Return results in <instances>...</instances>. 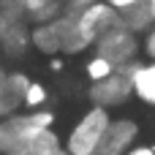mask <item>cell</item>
<instances>
[{
  "instance_id": "obj_1",
  "label": "cell",
  "mask_w": 155,
  "mask_h": 155,
  "mask_svg": "<svg viewBox=\"0 0 155 155\" xmlns=\"http://www.w3.org/2000/svg\"><path fill=\"white\" fill-rule=\"evenodd\" d=\"M33 46L44 54H79L90 44L79 33V16L60 14V16L33 27Z\"/></svg>"
},
{
  "instance_id": "obj_2",
  "label": "cell",
  "mask_w": 155,
  "mask_h": 155,
  "mask_svg": "<svg viewBox=\"0 0 155 155\" xmlns=\"http://www.w3.org/2000/svg\"><path fill=\"white\" fill-rule=\"evenodd\" d=\"M54 123V114L46 109H30L22 114H11L0 120V155H8L25 144H30L35 136L49 131Z\"/></svg>"
},
{
  "instance_id": "obj_3",
  "label": "cell",
  "mask_w": 155,
  "mask_h": 155,
  "mask_svg": "<svg viewBox=\"0 0 155 155\" xmlns=\"http://www.w3.org/2000/svg\"><path fill=\"white\" fill-rule=\"evenodd\" d=\"M109 125H112V117L106 109L93 106L90 112H84L68 134V142H65L68 155H98Z\"/></svg>"
},
{
  "instance_id": "obj_4",
  "label": "cell",
  "mask_w": 155,
  "mask_h": 155,
  "mask_svg": "<svg viewBox=\"0 0 155 155\" xmlns=\"http://www.w3.org/2000/svg\"><path fill=\"white\" fill-rule=\"evenodd\" d=\"M139 65H142V63H128V65L117 68L112 76H106V79H101V82H93V87H90V101H93V106L112 109V106L125 104V101L134 95V76H136Z\"/></svg>"
},
{
  "instance_id": "obj_5",
  "label": "cell",
  "mask_w": 155,
  "mask_h": 155,
  "mask_svg": "<svg viewBox=\"0 0 155 155\" xmlns=\"http://www.w3.org/2000/svg\"><path fill=\"white\" fill-rule=\"evenodd\" d=\"M79 16V33H82V38L90 44V46H95L106 33H112L114 27H123V19H120V11L114 8V5H109L106 0H98V3H93L90 8H84L82 14H76Z\"/></svg>"
},
{
  "instance_id": "obj_6",
  "label": "cell",
  "mask_w": 155,
  "mask_h": 155,
  "mask_svg": "<svg viewBox=\"0 0 155 155\" xmlns=\"http://www.w3.org/2000/svg\"><path fill=\"white\" fill-rule=\"evenodd\" d=\"M95 54L106 57L114 68H123L128 63H136V54H139L136 33H131L128 27H114L112 33H106L95 44Z\"/></svg>"
},
{
  "instance_id": "obj_7",
  "label": "cell",
  "mask_w": 155,
  "mask_h": 155,
  "mask_svg": "<svg viewBox=\"0 0 155 155\" xmlns=\"http://www.w3.org/2000/svg\"><path fill=\"white\" fill-rule=\"evenodd\" d=\"M33 22L27 16H5L0 14V49L8 57H22L27 46H33Z\"/></svg>"
},
{
  "instance_id": "obj_8",
  "label": "cell",
  "mask_w": 155,
  "mask_h": 155,
  "mask_svg": "<svg viewBox=\"0 0 155 155\" xmlns=\"http://www.w3.org/2000/svg\"><path fill=\"white\" fill-rule=\"evenodd\" d=\"M136 136H139V125L134 120H128V117L112 120V125L106 128V136L101 142L98 155H125V153H131Z\"/></svg>"
},
{
  "instance_id": "obj_9",
  "label": "cell",
  "mask_w": 155,
  "mask_h": 155,
  "mask_svg": "<svg viewBox=\"0 0 155 155\" xmlns=\"http://www.w3.org/2000/svg\"><path fill=\"white\" fill-rule=\"evenodd\" d=\"M30 82H33V79H27L22 71H8L5 82L0 84V120L16 114L19 109H25Z\"/></svg>"
},
{
  "instance_id": "obj_10",
  "label": "cell",
  "mask_w": 155,
  "mask_h": 155,
  "mask_svg": "<svg viewBox=\"0 0 155 155\" xmlns=\"http://www.w3.org/2000/svg\"><path fill=\"white\" fill-rule=\"evenodd\" d=\"M8 155H68V150L63 147L60 136L49 128L41 136H35L30 144H25V147H19V150H14V153H8Z\"/></svg>"
},
{
  "instance_id": "obj_11",
  "label": "cell",
  "mask_w": 155,
  "mask_h": 155,
  "mask_svg": "<svg viewBox=\"0 0 155 155\" xmlns=\"http://www.w3.org/2000/svg\"><path fill=\"white\" fill-rule=\"evenodd\" d=\"M120 19H123V27H128L131 33H150L155 25V16L153 11H150V3L144 0V3H136V5H131V8H125V11H120Z\"/></svg>"
},
{
  "instance_id": "obj_12",
  "label": "cell",
  "mask_w": 155,
  "mask_h": 155,
  "mask_svg": "<svg viewBox=\"0 0 155 155\" xmlns=\"http://www.w3.org/2000/svg\"><path fill=\"white\" fill-rule=\"evenodd\" d=\"M134 95L142 98L144 104L155 106V60L153 63H142L136 76H134Z\"/></svg>"
},
{
  "instance_id": "obj_13",
  "label": "cell",
  "mask_w": 155,
  "mask_h": 155,
  "mask_svg": "<svg viewBox=\"0 0 155 155\" xmlns=\"http://www.w3.org/2000/svg\"><path fill=\"white\" fill-rule=\"evenodd\" d=\"M63 14V0H27V16L35 25H44Z\"/></svg>"
},
{
  "instance_id": "obj_14",
  "label": "cell",
  "mask_w": 155,
  "mask_h": 155,
  "mask_svg": "<svg viewBox=\"0 0 155 155\" xmlns=\"http://www.w3.org/2000/svg\"><path fill=\"white\" fill-rule=\"evenodd\" d=\"M87 68V76H90V82H101V79H106V76H112L117 68L106 60V57H101V54H93L90 57V63L84 65Z\"/></svg>"
},
{
  "instance_id": "obj_15",
  "label": "cell",
  "mask_w": 155,
  "mask_h": 155,
  "mask_svg": "<svg viewBox=\"0 0 155 155\" xmlns=\"http://www.w3.org/2000/svg\"><path fill=\"white\" fill-rule=\"evenodd\" d=\"M44 104H46V87H44L41 82H30L25 109H44Z\"/></svg>"
},
{
  "instance_id": "obj_16",
  "label": "cell",
  "mask_w": 155,
  "mask_h": 155,
  "mask_svg": "<svg viewBox=\"0 0 155 155\" xmlns=\"http://www.w3.org/2000/svg\"><path fill=\"white\" fill-rule=\"evenodd\" d=\"M0 14H5V16H27V0H0Z\"/></svg>"
},
{
  "instance_id": "obj_17",
  "label": "cell",
  "mask_w": 155,
  "mask_h": 155,
  "mask_svg": "<svg viewBox=\"0 0 155 155\" xmlns=\"http://www.w3.org/2000/svg\"><path fill=\"white\" fill-rule=\"evenodd\" d=\"M93 3H98V0H63V14H82Z\"/></svg>"
},
{
  "instance_id": "obj_18",
  "label": "cell",
  "mask_w": 155,
  "mask_h": 155,
  "mask_svg": "<svg viewBox=\"0 0 155 155\" xmlns=\"http://www.w3.org/2000/svg\"><path fill=\"white\" fill-rule=\"evenodd\" d=\"M144 52H147V54L155 60V27L147 33V38H144Z\"/></svg>"
},
{
  "instance_id": "obj_19",
  "label": "cell",
  "mask_w": 155,
  "mask_h": 155,
  "mask_svg": "<svg viewBox=\"0 0 155 155\" xmlns=\"http://www.w3.org/2000/svg\"><path fill=\"white\" fill-rule=\"evenodd\" d=\"M109 5H114L117 11H125V8H131V5H136V3H144V0H106Z\"/></svg>"
},
{
  "instance_id": "obj_20",
  "label": "cell",
  "mask_w": 155,
  "mask_h": 155,
  "mask_svg": "<svg viewBox=\"0 0 155 155\" xmlns=\"http://www.w3.org/2000/svg\"><path fill=\"white\" fill-rule=\"evenodd\" d=\"M125 155H155V147H134L131 153H125Z\"/></svg>"
},
{
  "instance_id": "obj_21",
  "label": "cell",
  "mask_w": 155,
  "mask_h": 155,
  "mask_svg": "<svg viewBox=\"0 0 155 155\" xmlns=\"http://www.w3.org/2000/svg\"><path fill=\"white\" fill-rule=\"evenodd\" d=\"M5 76H8V71H5V68H3V63H0V84L5 82Z\"/></svg>"
},
{
  "instance_id": "obj_22",
  "label": "cell",
  "mask_w": 155,
  "mask_h": 155,
  "mask_svg": "<svg viewBox=\"0 0 155 155\" xmlns=\"http://www.w3.org/2000/svg\"><path fill=\"white\" fill-rule=\"evenodd\" d=\"M150 3V11H153V16H155V0H147Z\"/></svg>"
}]
</instances>
